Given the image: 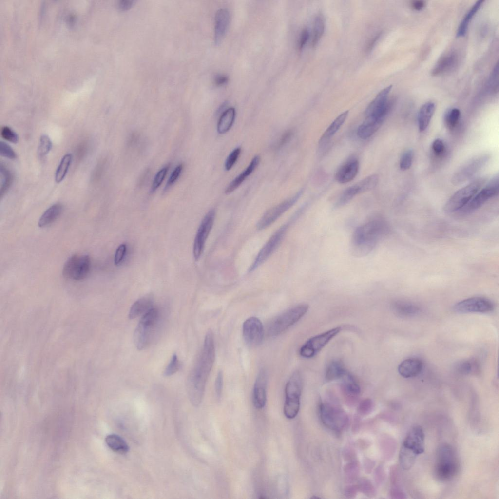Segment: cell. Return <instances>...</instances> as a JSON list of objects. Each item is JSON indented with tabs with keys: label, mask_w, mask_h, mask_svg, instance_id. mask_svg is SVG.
Here are the masks:
<instances>
[{
	"label": "cell",
	"mask_w": 499,
	"mask_h": 499,
	"mask_svg": "<svg viewBox=\"0 0 499 499\" xmlns=\"http://www.w3.org/2000/svg\"><path fill=\"white\" fill-rule=\"evenodd\" d=\"M230 20L229 11L226 8L218 10L215 17L214 40L218 44L223 38L228 29Z\"/></svg>",
	"instance_id": "cb8c5ba5"
},
{
	"label": "cell",
	"mask_w": 499,
	"mask_h": 499,
	"mask_svg": "<svg viewBox=\"0 0 499 499\" xmlns=\"http://www.w3.org/2000/svg\"><path fill=\"white\" fill-rule=\"evenodd\" d=\"M489 85L492 90L496 91L498 87V62L494 67L489 79Z\"/></svg>",
	"instance_id": "6f0895ef"
},
{
	"label": "cell",
	"mask_w": 499,
	"mask_h": 499,
	"mask_svg": "<svg viewBox=\"0 0 499 499\" xmlns=\"http://www.w3.org/2000/svg\"><path fill=\"white\" fill-rule=\"evenodd\" d=\"M432 147L434 153L438 156L443 154L445 151L444 144L440 139H437L433 141Z\"/></svg>",
	"instance_id": "680465c9"
},
{
	"label": "cell",
	"mask_w": 499,
	"mask_h": 499,
	"mask_svg": "<svg viewBox=\"0 0 499 499\" xmlns=\"http://www.w3.org/2000/svg\"><path fill=\"white\" fill-rule=\"evenodd\" d=\"M303 192V190L299 191L292 197L267 211L258 222L257 229L259 230H262L270 226L295 204L300 198Z\"/></svg>",
	"instance_id": "4fadbf2b"
},
{
	"label": "cell",
	"mask_w": 499,
	"mask_h": 499,
	"mask_svg": "<svg viewBox=\"0 0 499 499\" xmlns=\"http://www.w3.org/2000/svg\"><path fill=\"white\" fill-rule=\"evenodd\" d=\"M384 120L372 116L366 117L359 126L357 134L361 139H366L371 136L381 127Z\"/></svg>",
	"instance_id": "484cf974"
},
{
	"label": "cell",
	"mask_w": 499,
	"mask_h": 499,
	"mask_svg": "<svg viewBox=\"0 0 499 499\" xmlns=\"http://www.w3.org/2000/svg\"><path fill=\"white\" fill-rule=\"evenodd\" d=\"M499 186V175L497 174L466 205L454 213L455 217H464L479 209L488 200L498 195Z\"/></svg>",
	"instance_id": "ba28073f"
},
{
	"label": "cell",
	"mask_w": 499,
	"mask_h": 499,
	"mask_svg": "<svg viewBox=\"0 0 499 499\" xmlns=\"http://www.w3.org/2000/svg\"><path fill=\"white\" fill-rule=\"evenodd\" d=\"M242 332L245 341L250 346H258L263 340V325L260 320L256 317H250L245 321Z\"/></svg>",
	"instance_id": "ffe728a7"
},
{
	"label": "cell",
	"mask_w": 499,
	"mask_h": 499,
	"mask_svg": "<svg viewBox=\"0 0 499 499\" xmlns=\"http://www.w3.org/2000/svg\"><path fill=\"white\" fill-rule=\"evenodd\" d=\"M380 33L378 34L376 36H375L371 40H369V42L367 43L366 47V51H370L373 48V47L375 45V43L377 42V41L380 38Z\"/></svg>",
	"instance_id": "03108f58"
},
{
	"label": "cell",
	"mask_w": 499,
	"mask_h": 499,
	"mask_svg": "<svg viewBox=\"0 0 499 499\" xmlns=\"http://www.w3.org/2000/svg\"><path fill=\"white\" fill-rule=\"evenodd\" d=\"M455 372L460 375H477L480 372L479 362L474 359L458 362L454 366Z\"/></svg>",
	"instance_id": "4dcf8cb0"
},
{
	"label": "cell",
	"mask_w": 499,
	"mask_h": 499,
	"mask_svg": "<svg viewBox=\"0 0 499 499\" xmlns=\"http://www.w3.org/2000/svg\"><path fill=\"white\" fill-rule=\"evenodd\" d=\"M325 30V20L322 14L318 15L315 19L313 34L312 38V45L315 46L320 41L322 37Z\"/></svg>",
	"instance_id": "ab89813d"
},
{
	"label": "cell",
	"mask_w": 499,
	"mask_h": 499,
	"mask_svg": "<svg viewBox=\"0 0 499 499\" xmlns=\"http://www.w3.org/2000/svg\"><path fill=\"white\" fill-rule=\"evenodd\" d=\"M394 312L400 317H410L418 315L421 311L420 307L412 302L398 300L392 304Z\"/></svg>",
	"instance_id": "83f0119b"
},
{
	"label": "cell",
	"mask_w": 499,
	"mask_h": 499,
	"mask_svg": "<svg viewBox=\"0 0 499 499\" xmlns=\"http://www.w3.org/2000/svg\"><path fill=\"white\" fill-rule=\"evenodd\" d=\"M424 451V433L420 426L412 427L407 433L399 453V461L402 468L408 470L414 464L419 455Z\"/></svg>",
	"instance_id": "3957f363"
},
{
	"label": "cell",
	"mask_w": 499,
	"mask_h": 499,
	"mask_svg": "<svg viewBox=\"0 0 499 499\" xmlns=\"http://www.w3.org/2000/svg\"><path fill=\"white\" fill-rule=\"evenodd\" d=\"M378 181V175L373 174L347 188L340 195L336 203V207L343 206L356 195L374 189L377 186Z\"/></svg>",
	"instance_id": "e0dca14e"
},
{
	"label": "cell",
	"mask_w": 499,
	"mask_h": 499,
	"mask_svg": "<svg viewBox=\"0 0 499 499\" xmlns=\"http://www.w3.org/2000/svg\"><path fill=\"white\" fill-rule=\"evenodd\" d=\"M215 354L214 335L212 331L209 330L205 335L200 355L187 379L189 398L194 406L199 405L201 402L206 382L214 362Z\"/></svg>",
	"instance_id": "6da1fadb"
},
{
	"label": "cell",
	"mask_w": 499,
	"mask_h": 499,
	"mask_svg": "<svg viewBox=\"0 0 499 499\" xmlns=\"http://www.w3.org/2000/svg\"><path fill=\"white\" fill-rule=\"evenodd\" d=\"M359 168V161L356 158H352L348 160L336 172V181L342 184L350 182L357 174Z\"/></svg>",
	"instance_id": "603a6c76"
},
{
	"label": "cell",
	"mask_w": 499,
	"mask_h": 499,
	"mask_svg": "<svg viewBox=\"0 0 499 499\" xmlns=\"http://www.w3.org/2000/svg\"><path fill=\"white\" fill-rule=\"evenodd\" d=\"M241 148L238 147L233 150L227 157L225 167L226 170H230L235 163L241 153Z\"/></svg>",
	"instance_id": "f907efd6"
},
{
	"label": "cell",
	"mask_w": 499,
	"mask_h": 499,
	"mask_svg": "<svg viewBox=\"0 0 499 499\" xmlns=\"http://www.w3.org/2000/svg\"><path fill=\"white\" fill-rule=\"evenodd\" d=\"M0 134L5 140L13 143L18 142L19 137L17 133L8 126H4L1 128Z\"/></svg>",
	"instance_id": "7dc6e473"
},
{
	"label": "cell",
	"mask_w": 499,
	"mask_h": 499,
	"mask_svg": "<svg viewBox=\"0 0 499 499\" xmlns=\"http://www.w3.org/2000/svg\"><path fill=\"white\" fill-rule=\"evenodd\" d=\"M159 318V311L154 307L142 315L134 332V343L137 349L143 350L149 345Z\"/></svg>",
	"instance_id": "5b68a950"
},
{
	"label": "cell",
	"mask_w": 499,
	"mask_h": 499,
	"mask_svg": "<svg viewBox=\"0 0 499 499\" xmlns=\"http://www.w3.org/2000/svg\"><path fill=\"white\" fill-rule=\"evenodd\" d=\"M215 215V210H211L204 217L199 226L193 248V256L196 260H197L202 254L206 241L214 223Z\"/></svg>",
	"instance_id": "ac0fdd59"
},
{
	"label": "cell",
	"mask_w": 499,
	"mask_h": 499,
	"mask_svg": "<svg viewBox=\"0 0 499 499\" xmlns=\"http://www.w3.org/2000/svg\"><path fill=\"white\" fill-rule=\"evenodd\" d=\"M309 306L301 304L287 310L272 319L267 326V334L271 337L276 336L284 332L296 323L307 312Z\"/></svg>",
	"instance_id": "8992f818"
},
{
	"label": "cell",
	"mask_w": 499,
	"mask_h": 499,
	"mask_svg": "<svg viewBox=\"0 0 499 499\" xmlns=\"http://www.w3.org/2000/svg\"><path fill=\"white\" fill-rule=\"evenodd\" d=\"M413 157V153L412 150L409 149L405 151L400 158V169L402 170H406L409 169L412 165Z\"/></svg>",
	"instance_id": "c3c4849f"
},
{
	"label": "cell",
	"mask_w": 499,
	"mask_h": 499,
	"mask_svg": "<svg viewBox=\"0 0 499 499\" xmlns=\"http://www.w3.org/2000/svg\"><path fill=\"white\" fill-rule=\"evenodd\" d=\"M63 210V206L58 203L53 204L47 209L42 214L38 222L39 227L47 226L54 222L60 215Z\"/></svg>",
	"instance_id": "d6a6232c"
},
{
	"label": "cell",
	"mask_w": 499,
	"mask_h": 499,
	"mask_svg": "<svg viewBox=\"0 0 499 499\" xmlns=\"http://www.w3.org/2000/svg\"><path fill=\"white\" fill-rule=\"evenodd\" d=\"M483 2V0L477 1L465 15L464 17L458 26L456 34L457 37H462L465 35L469 23Z\"/></svg>",
	"instance_id": "d590c367"
},
{
	"label": "cell",
	"mask_w": 499,
	"mask_h": 499,
	"mask_svg": "<svg viewBox=\"0 0 499 499\" xmlns=\"http://www.w3.org/2000/svg\"><path fill=\"white\" fill-rule=\"evenodd\" d=\"M412 7L416 10H420L424 6V2L422 0L414 1L412 3Z\"/></svg>",
	"instance_id": "003e7915"
},
{
	"label": "cell",
	"mask_w": 499,
	"mask_h": 499,
	"mask_svg": "<svg viewBox=\"0 0 499 499\" xmlns=\"http://www.w3.org/2000/svg\"><path fill=\"white\" fill-rule=\"evenodd\" d=\"M302 389V378L300 373L294 372L286 384L284 413L288 419H293L297 415L300 405V396Z\"/></svg>",
	"instance_id": "52a82bcc"
},
{
	"label": "cell",
	"mask_w": 499,
	"mask_h": 499,
	"mask_svg": "<svg viewBox=\"0 0 499 499\" xmlns=\"http://www.w3.org/2000/svg\"><path fill=\"white\" fill-rule=\"evenodd\" d=\"M483 181L481 179L476 180L457 191L445 203L444 211L448 214L454 213L462 208L478 192Z\"/></svg>",
	"instance_id": "30bf717a"
},
{
	"label": "cell",
	"mask_w": 499,
	"mask_h": 499,
	"mask_svg": "<svg viewBox=\"0 0 499 499\" xmlns=\"http://www.w3.org/2000/svg\"><path fill=\"white\" fill-rule=\"evenodd\" d=\"M319 407L321 421L327 428L340 432L346 427L348 422L347 415L338 405L326 402L321 403Z\"/></svg>",
	"instance_id": "9c48e42d"
},
{
	"label": "cell",
	"mask_w": 499,
	"mask_h": 499,
	"mask_svg": "<svg viewBox=\"0 0 499 499\" xmlns=\"http://www.w3.org/2000/svg\"><path fill=\"white\" fill-rule=\"evenodd\" d=\"M259 161L260 157L259 156L256 155L254 157L248 167L228 185L225 190L226 194L230 193L237 189L254 170Z\"/></svg>",
	"instance_id": "f546056e"
},
{
	"label": "cell",
	"mask_w": 499,
	"mask_h": 499,
	"mask_svg": "<svg viewBox=\"0 0 499 499\" xmlns=\"http://www.w3.org/2000/svg\"><path fill=\"white\" fill-rule=\"evenodd\" d=\"M235 114V109L230 107L221 115L217 124V131L219 134H224L230 129L234 121Z\"/></svg>",
	"instance_id": "8d00e7d4"
},
{
	"label": "cell",
	"mask_w": 499,
	"mask_h": 499,
	"mask_svg": "<svg viewBox=\"0 0 499 499\" xmlns=\"http://www.w3.org/2000/svg\"><path fill=\"white\" fill-rule=\"evenodd\" d=\"M288 225V223L284 224L269 238L249 269V272L254 271L271 255L282 240Z\"/></svg>",
	"instance_id": "5bb4252c"
},
{
	"label": "cell",
	"mask_w": 499,
	"mask_h": 499,
	"mask_svg": "<svg viewBox=\"0 0 499 499\" xmlns=\"http://www.w3.org/2000/svg\"><path fill=\"white\" fill-rule=\"evenodd\" d=\"M183 169L182 164H180L176 167L171 173L166 184L165 190L172 185L178 178Z\"/></svg>",
	"instance_id": "db71d44e"
},
{
	"label": "cell",
	"mask_w": 499,
	"mask_h": 499,
	"mask_svg": "<svg viewBox=\"0 0 499 499\" xmlns=\"http://www.w3.org/2000/svg\"><path fill=\"white\" fill-rule=\"evenodd\" d=\"M223 383V373L221 371L218 372L215 381V390L217 398H220L222 394Z\"/></svg>",
	"instance_id": "9f6ffc18"
},
{
	"label": "cell",
	"mask_w": 499,
	"mask_h": 499,
	"mask_svg": "<svg viewBox=\"0 0 499 499\" xmlns=\"http://www.w3.org/2000/svg\"><path fill=\"white\" fill-rule=\"evenodd\" d=\"M126 251V246L122 244L118 246L116 250L114 258L115 264H120L123 259Z\"/></svg>",
	"instance_id": "11a10c76"
},
{
	"label": "cell",
	"mask_w": 499,
	"mask_h": 499,
	"mask_svg": "<svg viewBox=\"0 0 499 499\" xmlns=\"http://www.w3.org/2000/svg\"><path fill=\"white\" fill-rule=\"evenodd\" d=\"M91 260L86 255H74L65 262L63 268V276L70 279L81 280L88 275Z\"/></svg>",
	"instance_id": "8fae6325"
},
{
	"label": "cell",
	"mask_w": 499,
	"mask_h": 499,
	"mask_svg": "<svg viewBox=\"0 0 499 499\" xmlns=\"http://www.w3.org/2000/svg\"><path fill=\"white\" fill-rule=\"evenodd\" d=\"M373 403L370 399H365L362 401L358 406V412L362 415L369 414L372 410Z\"/></svg>",
	"instance_id": "f5cc1de1"
},
{
	"label": "cell",
	"mask_w": 499,
	"mask_h": 499,
	"mask_svg": "<svg viewBox=\"0 0 499 499\" xmlns=\"http://www.w3.org/2000/svg\"><path fill=\"white\" fill-rule=\"evenodd\" d=\"M454 310L459 313H488L494 309V303L489 299L480 296L468 298L456 303Z\"/></svg>",
	"instance_id": "2e32d148"
},
{
	"label": "cell",
	"mask_w": 499,
	"mask_h": 499,
	"mask_svg": "<svg viewBox=\"0 0 499 499\" xmlns=\"http://www.w3.org/2000/svg\"><path fill=\"white\" fill-rule=\"evenodd\" d=\"M348 113V111H345L334 119L321 137L319 144H325L336 134L346 120Z\"/></svg>",
	"instance_id": "1f68e13d"
},
{
	"label": "cell",
	"mask_w": 499,
	"mask_h": 499,
	"mask_svg": "<svg viewBox=\"0 0 499 499\" xmlns=\"http://www.w3.org/2000/svg\"><path fill=\"white\" fill-rule=\"evenodd\" d=\"M392 87V85H390L378 94L366 108V117L372 116L384 120L391 107V102L388 97Z\"/></svg>",
	"instance_id": "9a60e30c"
},
{
	"label": "cell",
	"mask_w": 499,
	"mask_h": 499,
	"mask_svg": "<svg viewBox=\"0 0 499 499\" xmlns=\"http://www.w3.org/2000/svg\"><path fill=\"white\" fill-rule=\"evenodd\" d=\"M52 143L50 137L46 134H42L39 139L38 153L40 157L47 154L52 149Z\"/></svg>",
	"instance_id": "b9f144b4"
},
{
	"label": "cell",
	"mask_w": 499,
	"mask_h": 499,
	"mask_svg": "<svg viewBox=\"0 0 499 499\" xmlns=\"http://www.w3.org/2000/svg\"><path fill=\"white\" fill-rule=\"evenodd\" d=\"M341 330L340 327H336L309 338L300 348V355L305 358L313 357L337 335Z\"/></svg>",
	"instance_id": "7c38bea8"
},
{
	"label": "cell",
	"mask_w": 499,
	"mask_h": 499,
	"mask_svg": "<svg viewBox=\"0 0 499 499\" xmlns=\"http://www.w3.org/2000/svg\"><path fill=\"white\" fill-rule=\"evenodd\" d=\"M488 159V155L482 154L470 160L455 172L452 178V183L458 185L471 178L485 164Z\"/></svg>",
	"instance_id": "d6986e66"
},
{
	"label": "cell",
	"mask_w": 499,
	"mask_h": 499,
	"mask_svg": "<svg viewBox=\"0 0 499 499\" xmlns=\"http://www.w3.org/2000/svg\"><path fill=\"white\" fill-rule=\"evenodd\" d=\"M341 389L343 394L350 404H353L360 393V387L354 377L347 371L341 378Z\"/></svg>",
	"instance_id": "7402d4cb"
},
{
	"label": "cell",
	"mask_w": 499,
	"mask_h": 499,
	"mask_svg": "<svg viewBox=\"0 0 499 499\" xmlns=\"http://www.w3.org/2000/svg\"><path fill=\"white\" fill-rule=\"evenodd\" d=\"M105 440L107 446L115 452L123 454L129 451V447L127 442L117 435H108Z\"/></svg>",
	"instance_id": "74e56055"
},
{
	"label": "cell",
	"mask_w": 499,
	"mask_h": 499,
	"mask_svg": "<svg viewBox=\"0 0 499 499\" xmlns=\"http://www.w3.org/2000/svg\"><path fill=\"white\" fill-rule=\"evenodd\" d=\"M168 169L169 167L165 166L156 174L152 185L151 192H154L160 186L165 178Z\"/></svg>",
	"instance_id": "681fc988"
},
{
	"label": "cell",
	"mask_w": 499,
	"mask_h": 499,
	"mask_svg": "<svg viewBox=\"0 0 499 499\" xmlns=\"http://www.w3.org/2000/svg\"><path fill=\"white\" fill-rule=\"evenodd\" d=\"M293 135V131L291 130L287 131L282 135L277 144V147L280 148L288 143Z\"/></svg>",
	"instance_id": "94428289"
},
{
	"label": "cell",
	"mask_w": 499,
	"mask_h": 499,
	"mask_svg": "<svg viewBox=\"0 0 499 499\" xmlns=\"http://www.w3.org/2000/svg\"><path fill=\"white\" fill-rule=\"evenodd\" d=\"M459 468V461L452 447L446 443L440 445L437 450L434 466L437 479L441 481L451 480L456 475Z\"/></svg>",
	"instance_id": "277c9868"
},
{
	"label": "cell",
	"mask_w": 499,
	"mask_h": 499,
	"mask_svg": "<svg viewBox=\"0 0 499 499\" xmlns=\"http://www.w3.org/2000/svg\"><path fill=\"white\" fill-rule=\"evenodd\" d=\"M228 81V77L224 75H218L215 77L214 82L216 85H223Z\"/></svg>",
	"instance_id": "e7e4bbea"
},
{
	"label": "cell",
	"mask_w": 499,
	"mask_h": 499,
	"mask_svg": "<svg viewBox=\"0 0 499 499\" xmlns=\"http://www.w3.org/2000/svg\"><path fill=\"white\" fill-rule=\"evenodd\" d=\"M423 364L418 358H408L402 362L398 366V371L402 377L408 378L415 377L422 371Z\"/></svg>",
	"instance_id": "d4e9b609"
},
{
	"label": "cell",
	"mask_w": 499,
	"mask_h": 499,
	"mask_svg": "<svg viewBox=\"0 0 499 499\" xmlns=\"http://www.w3.org/2000/svg\"><path fill=\"white\" fill-rule=\"evenodd\" d=\"M460 116V111L457 108H453L446 112L444 116V122L449 128L454 127L457 124Z\"/></svg>",
	"instance_id": "60d3db41"
},
{
	"label": "cell",
	"mask_w": 499,
	"mask_h": 499,
	"mask_svg": "<svg viewBox=\"0 0 499 499\" xmlns=\"http://www.w3.org/2000/svg\"><path fill=\"white\" fill-rule=\"evenodd\" d=\"M309 38V32L307 29H304L301 32L299 40V48L302 49L307 43Z\"/></svg>",
	"instance_id": "91938a15"
},
{
	"label": "cell",
	"mask_w": 499,
	"mask_h": 499,
	"mask_svg": "<svg viewBox=\"0 0 499 499\" xmlns=\"http://www.w3.org/2000/svg\"><path fill=\"white\" fill-rule=\"evenodd\" d=\"M154 299L151 295H147L136 301L132 306L129 312V318L134 319L143 315L153 307Z\"/></svg>",
	"instance_id": "4316f807"
},
{
	"label": "cell",
	"mask_w": 499,
	"mask_h": 499,
	"mask_svg": "<svg viewBox=\"0 0 499 499\" xmlns=\"http://www.w3.org/2000/svg\"><path fill=\"white\" fill-rule=\"evenodd\" d=\"M133 2L131 0H121L118 4V7L121 11H126L132 7Z\"/></svg>",
	"instance_id": "be15d7a7"
},
{
	"label": "cell",
	"mask_w": 499,
	"mask_h": 499,
	"mask_svg": "<svg viewBox=\"0 0 499 499\" xmlns=\"http://www.w3.org/2000/svg\"><path fill=\"white\" fill-rule=\"evenodd\" d=\"M346 478L348 482L354 481L357 478L359 473L358 464L356 462H351L345 467Z\"/></svg>",
	"instance_id": "bcb514c9"
},
{
	"label": "cell",
	"mask_w": 499,
	"mask_h": 499,
	"mask_svg": "<svg viewBox=\"0 0 499 499\" xmlns=\"http://www.w3.org/2000/svg\"><path fill=\"white\" fill-rule=\"evenodd\" d=\"M181 363L178 360L176 354L173 355L171 360L165 369L163 375L164 376L169 377L175 373L180 369Z\"/></svg>",
	"instance_id": "f6af8a7d"
},
{
	"label": "cell",
	"mask_w": 499,
	"mask_h": 499,
	"mask_svg": "<svg viewBox=\"0 0 499 499\" xmlns=\"http://www.w3.org/2000/svg\"><path fill=\"white\" fill-rule=\"evenodd\" d=\"M267 380V372L262 368L257 376L253 389L252 401L256 408L262 409L266 404Z\"/></svg>",
	"instance_id": "44dd1931"
},
{
	"label": "cell",
	"mask_w": 499,
	"mask_h": 499,
	"mask_svg": "<svg viewBox=\"0 0 499 499\" xmlns=\"http://www.w3.org/2000/svg\"><path fill=\"white\" fill-rule=\"evenodd\" d=\"M0 173H1V188H0V196H2L7 191V189L11 182V175L10 173L7 169L1 166L0 168Z\"/></svg>",
	"instance_id": "7bdbcfd3"
},
{
	"label": "cell",
	"mask_w": 499,
	"mask_h": 499,
	"mask_svg": "<svg viewBox=\"0 0 499 499\" xmlns=\"http://www.w3.org/2000/svg\"><path fill=\"white\" fill-rule=\"evenodd\" d=\"M0 154L4 157L10 159L16 158V154L13 149L4 142H0Z\"/></svg>",
	"instance_id": "816d5d0a"
},
{
	"label": "cell",
	"mask_w": 499,
	"mask_h": 499,
	"mask_svg": "<svg viewBox=\"0 0 499 499\" xmlns=\"http://www.w3.org/2000/svg\"><path fill=\"white\" fill-rule=\"evenodd\" d=\"M389 227L381 217H375L358 227L351 240V250L356 256H363L370 252L379 241L387 235Z\"/></svg>",
	"instance_id": "7a4b0ae2"
},
{
	"label": "cell",
	"mask_w": 499,
	"mask_h": 499,
	"mask_svg": "<svg viewBox=\"0 0 499 499\" xmlns=\"http://www.w3.org/2000/svg\"><path fill=\"white\" fill-rule=\"evenodd\" d=\"M357 485L359 491H360L368 497H373L375 495V488L372 483L368 479L365 478L360 479Z\"/></svg>",
	"instance_id": "ee69618b"
},
{
	"label": "cell",
	"mask_w": 499,
	"mask_h": 499,
	"mask_svg": "<svg viewBox=\"0 0 499 499\" xmlns=\"http://www.w3.org/2000/svg\"><path fill=\"white\" fill-rule=\"evenodd\" d=\"M71 154H66L62 158L55 173V180L57 183L61 182L65 178L72 161Z\"/></svg>",
	"instance_id": "f35d334b"
},
{
	"label": "cell",
	"mask_w": 499,
	"mask_h": 499,
	"mask_svg": "<svg viewBox=\"0 0 499 499\" xmlns=\"http://www.w3.org/2000/svg\"><path fill=\"white\" fill-rule=\"evenodd\" d=\"M346 372L343 363L339 360L331 361L325 371V379L330 382L341 378Z\"/></svg>",
	"instance_id": "e575fe53"
},
{
	"label": "cell",
	"mask_w": 499,
	"mask_h": 499,
	"mask_svg": "<svg viewBox=\"0 0 499 499\" xmlns=\"http://www.w3.org/2000/svg\"><path fill=\"white\" fill-rule=\"evenodd\" d=\"M435 110V104L432 102H427L420 109L418 114V123L420 132H423L427 128Z\"/></svg>",
	"instance_id": "f1b7e54d"
},
{
	"label": "cell",
	"mask_w": 499,
	"mask_h": 499,
	"mask_svg": "<svg viewBox=\"0 0 499 499\" xmlns=\"http://www.w3.org/2000/svg\"><path fill=\"white\" fill-rule=\"evenodd\" d=\"M457 59L456 55L454 53H450L442 57L433 69L432 75H438L451 70L455 66Z\"/></svg>",
	"instance_id": "836d02e7"
},
{
	"label": "cell",
	"mask_w": 499,
	"mask_h": 499,
	"mask_svg": "<svg viewBox=\"0 0 499 499\" xmlns=\"http://www.w3.org/2000/svg\"><path fill=\"white\" fill-rule=\"evenodd\" d=\"M359 491L357 485H350L345 489V495L348 498H354Z\"/></svg>",
	"instance_id": "6125c7cd"
}]
</instances>
